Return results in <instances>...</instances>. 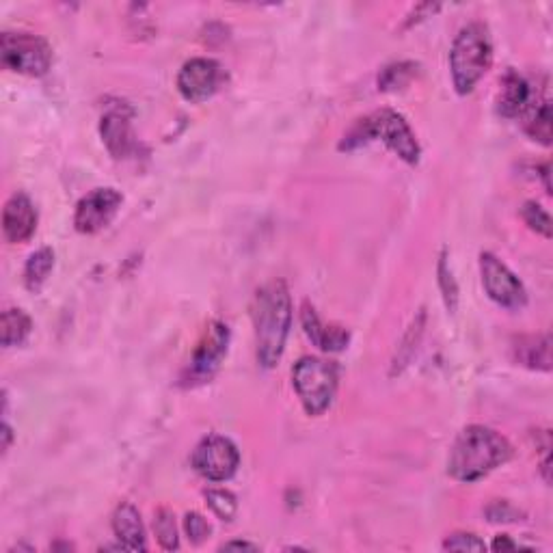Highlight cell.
<instances>
[{
    "instance_id": "27",
    "label": "cell",
    "mask_w": 553,
    "mask_h": 553,
    "mask_svg": "<svg viewBox=\"0 0 553 553\" xmlns=\"http://www.w3.org/2000/svg\"><path fill=\"white\" fill-rule=\"evenodd\" d=\"M487 515H489V521H493V523H499V521L510 523V521H517V517H521V512H517L506 502H495L493 506H489Z\"/></svg>"
},
{
    "instance_id": "30",
    "label": "cell",
    "mask_w": 553,
    "mask_h": 553,
    "mask_svg": "<svg viewBox=\"0 0 553 553\" xmlns=\"http://www.w3.org/2000/svg\"><path fill=\"white\" fill-rule=\"evenodd\" d=\"M9 443H11V428L5 424L3 426V452L9 450Z\"/></svg>"
},
{
    "instance_id": "13",
    "label": "cell",
    "mask_w": 553,
    "mask_h": 553,
    "mask_svg": "<svg viewBox=\"0 0 553 553\" xmlns=\"http://www.w3.org/2000/svg\"><path fill=\"white\" fill-rule=\"evenodd\" d=\"M37 229V210L24 193L11 195L3 210V232L9 242H26Z\"/></svg>"
},
{
    "instance_id": "7",
    "label": "cell",
    "mask_w": 553,
    "mask_h": 553,
    "mask_svg": "<svg viewBox=\"0 0 553 553\" xmlns=\"http://www.w3.org/2000/svg\"><path fill=\"white\" fill-rule=\"evenodd\" d=\"M191 461L201 478H206L210 482H225L238 471L240 452L234 441L212 435L197 445Z\"/></svg>"
},
{
    "instance_id": "26",
    "label": "cell",
    "mask_w": 553,
    "mask_h": 553,
    "mask_svg": "<svg viewBox=\"0 0 553 553\" xmlns=\"http://www.w3.org/2000/svg\"><path fill=\"white\" fill-rule=\"evenodd\" d=\"M445 551H484L487 549V543L480 541L476 534H467V532H458L452 534L448 541L443 543Z\"/></svg>"
},
{
    "instance_id": "21",
    "label": "cell",
    "mask_w": 553,
    "mask_h": 553,
    "mask_svg": "<svg viewBox=\"0 0 553 553\" xmlns=\"http://www.w3.org/2000/svg\"><path fill=\"white\" fill-rule=\"evenodd\" d=\"M525 132L538 143L549 145L551 143V106L549 102H543L538 109L532 111L530 121L525 124Z\"/></svg>"
},
{
    "instance_id": "18",
    "label": "cell",
    "mask_w": 553,
    "mask_h": 553,
    "mask_svg": "<svg viewBox=\"0 0 553 553\" xmlns=\"http://www.w3.org/2000/svg\"><path fill=\"white\" fill-rule=\"evenodd\" d=\"M52 268H55V251L44 247L35 251L29 262H26L24 266V283L26 288H29L31 292H37L39 288L44 286L46 279L50 277Z\"/></svg>"
},
{
    "instance_id": "28",
    "label": "cell",
    "mask_w": 553,
    "mask_h": 553,
    "mask_svg": "<svg viewBox=\"0 0 553 553\" xmlns=\"http://www.w3.org/2000/svg\"><path fill=\"white\" fill-rule=\"evenodd\" d=\"M491 549L493 551H515V549H519V545L512 543L508 536H497L493 541V545H491Z\"/></svg>"
},
{
    "instance_id": "14",
    "label": "cell",
    "mask_w": 553,
    "mask_h": 553,
    "mask_svg": "<svg viewBox=\"0 0 553 553\" xmlns=\"http://www.w3.org/2000/svg\"><path fill=\"white\" fill-rule=\"evenodd\" d=\"M301 322L309 342L318 346L320 350H325V353H340L350 342V333L344 327L325 325L316 314V309L309 303H303L301 307Z\"/></svg>"
},
{
    "instance_id": "25",
    "label": "cell",
    "mask_w": 553,
    "mask_h": 553,
    "mask_svg": "<svg viewBox=\"0 0 553 553\" xmlns=\"http://www.w3.org/2000/svg\"><path fill=\"white\" fill-rule=\"evenodd\" d=\"M184 530L188 541L193 545H201L210 536V525L208 521L199 515V512H188L184 517Z\"/></svg>"
},
{
    "instance_id": "4",
    "label": "cell",
    "mask_w": 553,
    "mask_h": 553,
    "mask_svg": "<svg viewBox=\"0 0 553 553\" xmlns=\"http://www.w3.org/2000/svg\"><path fill=\"white\" fill-rule=\"evenodd\" d=\"M493 61V46L487 26L482 22H469L458 31L450 50V70L454 89L467 96L489 72Z\"/></svg>"
},
{
    "instance_id": "5",
    "label": "cell",
    "mask_w": 553,
    "mask_h": 553,
    "mask_svg": "<svg viewBox=\"0 0 553 553\" xmlns=\"http://www.w3.org/2000/svg\"><path fill=\"white\" fill-rule=\"evenodd\" d=\"M337 381V366L329 359L320 357H303L296 361L292 370V385L296 389V396L301 398V404L307 415H322L335 398Z\"/></svg>"
},
{
    "instance_id": "16",
    "label": "cell",
    "mask_w": 553,
    "mask_h": 553,
    "mask_svg": "<svg viewBox=\"0 0 553 553\" xmlns=\"http://www.w3.org/2000/svg\"><path fill=\"white\" fill-rule=\"evenodd\" d=\"M113 532L119 541V547L126 551H145V530L139 510L132 504H119L113 515Z\"/></svg>"
},
{
    "instance_id": "20",
    "label": "cell",
    "mask_w": 553,
    "mask_h": 553,
    "mask_svg": "<svg viewBox=\"0 0 553 553\" xmlns=\"http://www.w3.org/2000/svg\"><path fill=\"white\" fill-rule=\"evenodd\" d=\"M154 532L158 543L163 549L173 551L180 547V538H178V525H175V517L169 508H160L154 517Z\"/></svg>"
},
{
    "instance_id": "9",
    "label": "cell",
    "mask_w": 553,
    "mask_h": 553,
    "mask_svg": "<svg viewBox=\"0 0 553 553\" xmlns=\"http://www.w3.org/2000/svg\"><path fill=\"white\" fill-rule=\"evenodd\" d=\"M225 83L223 67L206 57H197L186 61L178 74V91L188 102H204L212 98L214 93Z\"/></svg>"
},
{
    "instance_id": "12",
    "label": "cell",
    "mask_w": 553,
    "mask_h": 553,
    "mask_svg": "<svg viewBox=\"0 0 553 553\" xmlns=\"http://www.w3.org/2000/svg\"><path fill=\"white\" fill-rule=\"evenodd\" d=\"M132 113L126 109V106H117V109H111L102 117L100 124V134L102 141L115 158H128L134 152H137V137L132 132Z\"/></svg>"
},
{
    "instance_id": "17",
    "label": "cell",
    "mask_w": 553,
    "mask_h": 553,
    "mask_svg": "<svg viewBox=\"0 0 553 553\" xmlns=\"http://www.w3.org/2000/svg\"><path fill=\"white\" fill-rule=\"evenodd\" d=\"M532 100V91L530 85L525 83V78H521L517 72H508L502 80V91H499V100H497V111L502 117H519L525 109L530 106Z\"/></svg>"
},
{
    "instance_id": "22",
    "label": "cell",
    "mask_w": 553,
    "mask_h": 553,
    "mask_svg": "<svg viewBox=\"0 0 553 553\" xmlns=\"http://www.w3.org/2000/svg\"><path fill=\"white\" fill-rule=\"evenodd\" d=\"M437 277H439V288H441V294H443L445 307H448L450 312H456V307H458V286H456V279L452 275V268L448 266V258H445V253H441V258H439Z\"/></svg>"
},
{
    "instance_id": "15",
    "label": "cell",
    "mask_w": 553,
    "mask_h": 553,
    "mask_svg": "<svg viewBox=\"0 0 553 553\" xmlns=\"http://www.w3.org/2000/svg\"><path fill=\"white\" fill-rule=\"evenodd\" d=\"M512 357L521 366L538 370V372H549L551 370V337L547 333H536V335H521L515 337L512 342Z\"/></svg>"
},
{
    "instance_id": "10",
    "label": "cell",
    "mask_w": 553,
    "mask_h": 553,
    "mask_svg": "<svg viewBox=\"0 0 553 553\" xmlns=\"http://www.w3.org/2000/svg\"><path fill=\"white\" fill-rule=\"evenodd\" d=\"M121 204H124V197L115 188H96L78 201L74 227L80 234H96L115 219Z\"/></svg>"
},
{
    "instance_id": "1",
    "label": "cell",
    "mask_w": 553,
    "mask_h": 553,
    "mask_svg": "<svg viewBox=\"0 0 553 553\" xmlns=\"http://www.w3.org/2000/svg\"><path fill=\"white\" fill-rule=\"evenodd\" d=\"M292 322V299L286 281H268L255 292L253 327L260 366L271 370L283 357Z\"/></svg>"
},
{
    "instance_id": "11",
    "label": "cell",
    "mask_w": 553,
    "mask_h": 553,
    "mask_svg": "<svg viewBox=\"0 0 553 553\" xmlns=\"http://www.w3.org/2000/svg\"><path fill=\"white\" fill-rule=\"evenodd\" d=\"M229 344V329L219 320H212L206 327L204 337H201L195 355L191 359V379L193 381H206L219 370L221 361L227 355Z\"/></svg>"
},
{
    "instance_id": "29",
    "label": "cell",
    "mask_w": 553,
    "mask_h": 553,
    "mask_svg": "<svg viewBox=\"0 0 553 553\" xmlns=\"http://www.w3.org/2000/svg\"><path fill=\"white\" fill-rule=\"evenodd\" d=\"M223 551H229V549H249V551H258V547L251 545V543H245V541H234V543H225L221 547Z\"/></svg>"
},
{
    "instance_id": "6",
    "label": "cell",
    "mask_w": 553,
    "mask_h": 553,
    "mask_svg": "<svg viewBox=\"0 0 553 553\" xmlns=\"http://www.w3.org/2000/svg\"><path fill=\"white\" fill-rule=\"evenodd\" d=\"M3 65L11 72L39 78L52 65V48L33 33H3Z\"/></svg>"
},
{
    "instance_id": "19",
    "label": "cell",
    "mask_w": 553,
    "mask_h": 553,
    "mask_svg": "<svg viewBox=\"0 0 553 553\" xmlns=\"http://www.w3.org/2000/svg\"><path fill=\"white\" fill-rule=\"evenodd\" d=\"M33 329L31 318L26 316L22 309H5L3 312V346H20Z\"/></svg>"
},
{
    "instance_id": "24",
    "label": "cell",
    "mask_w": 553,
    "mask_h": 553,
    "mask_svg": "<svg viewBox=\"0 0 553 553\" xmlns=\"http://www.w3.org/2000/svg\"><path fill=\"white\" fill-rule=\"evenodd\" d=\"M521 214H523V221L528 223L534 232L543 234L545 238H551V219H549V214L543 210V206H538L536 201H528V204L523 206Z\"/></svg>"
},
{
    "instance_id": "8",
    "label": "cell",
    "mask_w": 553,
    "mask_h": 553,
    "mask_svg": "<svg viewBox=\"0 0 553 553\" xmlns=\"http://www.w3.org/2000/svg\"><path fill=\"white\" fill-rule=\"evenodd\" d=\"M480 273L482 286L487 290L489 299L506 309H521L528 303V294H525L523 283L510 273V268L497 260L493 253L480 255Z\"/></svg>"
},
{
    "instance_id": "23",
    "label": "cell",
    "mask_w": 553,
    "mask_h": 553,
    "mask_svg": "<svg viewBox=\"0 0 553 553\" xmlns=\"http://www.w3.org/2000/svg\"><path fill=\"white\" fill-rule=\"evenodd\" d=\"M206 504L210 510L223 521H232L236 517V497L225 489H210L206 491Z\"/></svg>"
},
{
    "instance_id": "2",
    "label": "cell",
    "mask_w": 553,
    "mask_h": 553,
    "mask_svg": "<svg viewBox=\"0 0 553 553\" xmlns=\"http://www.w3.org/2000/svg\"><path fill=\"white\" fill-rule=\"evenodd\" d=\"M512 445L506 437L495 433L487 426H467L461 435L456 437L448 471L458 482H478L484 476H489L493 469L502 467L510 461Z\"/></svg>"
},
{
    "instance_id": "3",
    "label": "cell",
    "mask_w": 553,
    "mask_h": 553,
    "mask_svg": "<svg viewBox=\"0 0 553 553\" xmlns=\"http://www.w3.org/2000/svg\"><path fill=\"white\" fill-rule=\"evenodd\" d=\"M374 139H381L391 152L404 160V163L417 165V160H420L422 150L413 130L409 128L402 115L389 109L376 111L370 117L359 119L355 128L344 137L340 150H355V147L366 145Z\"/></svg>"
}]
</instances>
